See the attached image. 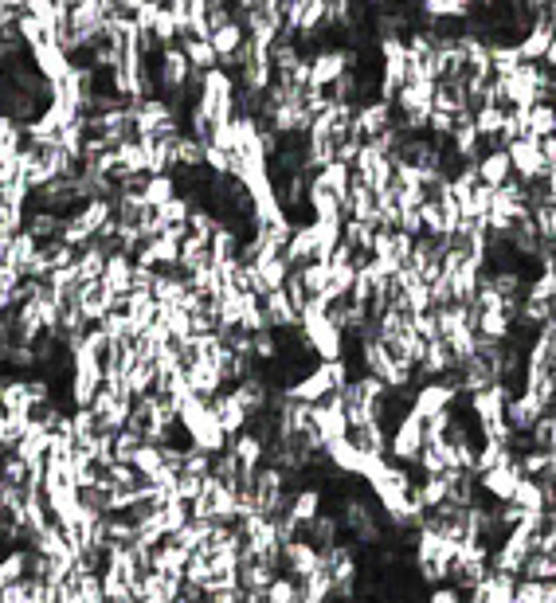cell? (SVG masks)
<instances>
[{"label":"cell","mask_w":556,"mask_h":603,"mask_svg":"<svg viewBox=\"0 0 556 603\" xmlns=\"http://www.w3.org/2000/svg\"><path fill=\"white\" fill-rule=\"evenodd\" d=\"M553 79H556V71H553Z\"/></svg>","instance_id":"obj_8"},{"label":"cell","mask_w":556,"mask_h":603,"mask_svg":"<svg viewBox=\"0 0 556 603\" xmlns=\"http://www.w3.org/2000/svg\"><path fill=\"white\" fill-rule=\"evenodd\" d=\"M513 588H517V576L506 572V568H490L482 576V584L466 596L470 603H510L513 600Z\"/></svg>","instance_id":"obj_2"},{"label":"cell","mask_w":556,"mask_h":603,"mask_svg":"<svg viewBox=\"0 0 556 603\" xmlns=\"http://www.w3.org/2000/svg\"><path fill=\"white\" fill-rule=\"evenodd\" d=\"M541 153H545V161H549V165H556V134L541 138Z\"/></svg>","instance_id":"obj_6"},{"label":"cell","mask_w":556,"mask_h":603,"mask_svg":"<svg viewBox=\"0 0 556 603\" xmlns=\"http://www.w3.org/2000/svg\"><path fill=\"white\" fill-rule=\"evenodd\" d=\"M541 63L549 67V71H556V36L549 40V47H545V55H541Z\"/></svg>","instance_id":"obj_7"},{"label":"cell","mask_w":556,"mask_h":603,"mask_svg":"<svg viewBox=\"0 0 556 603\" xmlns=\"http://www.w3.org/2000/svg\"><path fill=\"white\" fill-rule=\"evenodd\" d=\"M506 149H510L513 173H517V177H545V173H549V161H545L537 138H513Z\"/></svg>","instance_id":"obj_1"},{"label":"cell","mask_w":556,"mask_h":603,"mask_svg":"<svg viewBox=\"0 0 556 603\" xmlns=\"http://www.w3.org/2000/svg\"><path fill=\"white\" fill-rule=\"evenodd\" d=\"M556 134V106L553 102H533V106H525V130H521V138H549Z\"/></svg>","instance_id":"obj_4"},{"label":"cell","mask_w":556,"mask_h":603,"mask_svg":"<svg viewBox=\"0 0 556 603\" xmlns=\"http://www.w3.org/2000/svg\"><path fill=\"white\" fill-rule=\"evenodd\" d=\"M474 169H478V181L490 188L506 185L513 177V157L510 149H490V153H482L478 161H474Z\"/></svg>","instance_id":"obj_3"},{"label":"cell","mask_w":556,"mask_h":603,"mask_svg":"<svg viewBox=\"0 0 556 603\" xmlns=\"http://www.w3.org/2000/svg\"><path fill=\"white\" fill-rule=\"evenodd\" d=\"M294 600H298V584H294V576L278 572L275 580L267 584V603H294Z\"/></svg>","instance_id":"obj_5"}]
</instances>
